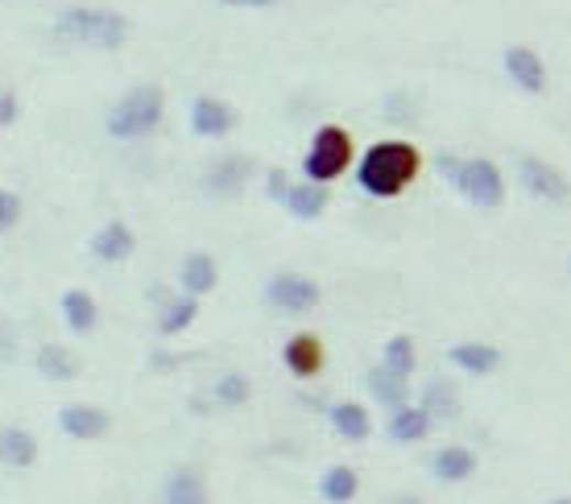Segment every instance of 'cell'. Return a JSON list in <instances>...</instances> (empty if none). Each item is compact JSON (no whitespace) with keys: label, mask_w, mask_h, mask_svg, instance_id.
Listing matches in <instances>:
<instances>
[{"label":"cell","mask_w":571,"mask_h":504,"mask_svg":"<svg viewBox=\"0 0 571 504\" xmlns=\"http://www.w3.org/2000/svg\"><path fill=\"white\" fill-rule=\"evenodd\" d=\"M422 166L427 162H422V150L415 141H402V136L373 141L356 162V186L373 199H398L418 183Z\"/></svg>","instance_id":"1"},{"label":"cell","mask_w":571,"mask_h":504,"mask_svg":"<svg viewBox=\"0 0 571 504\" xmlns=\"http://www.w3.org/2000/svg\"><path fill=\"white\" fill-rule=\"evenodd\" d=\"M51 37L63 46H87V51H121L129 42V18L100 4H67L51 18Z\"/></svg>","instance_id":"2"},{"label":"cell","mask_w":571,"mask_h":504,"mask_svg":"<svg viewBox=\"0 0 571 504\" xmlns=\"http://www.w3.org/2000/svg\"><path fill=\"white\" fill-rule=\"evenodd\" d=\"M435 169L439 178L460 190L476 211H497L505 202V174L493 157H460V153H435Z\"/></svg>","instance_id":"3"},{"label":"cell","mask_w":571,"mask_h":504,"mask_svg":"<svg viewBox=\"0 0 571 504\" xmlns=\"http://www.w3.org/2000/svg\"><path fill=\"white\" fill-rule=\"evenodd\" d=\"M166 120V96L157 84H138L129 87L121 100L108 108L105 117V133L112 141H145L154 136Z\"/></svg>","instance_id":"4"},{"label":"cell","mask_w":571,"mask_h":504,"mask_svg":"<svg viewBox=\"0 0 571 504\" xmlns=\"http://www.w3.org/2000/svg\"><path fill=\"white\" fill-rule=\"evenodd\" d=\"M356 162V141L344 124H319L311 133V145L303 153V178L319 186H331L340 174H348Z\"/></svg>","instance_id":"5"},{"label":"cell","mask_w":571,"mask_h":504,"mask_svg":"<svg viewBox=\"0 0 571 504\" xmlns=\"http://www.w3.org/2000/svg\"><path fill=\"white\" fill-rule=\"evenodd\" d=\"M261 294H265V303L274 306L277 315H311L315 306L323 303V289H319V282L307 277V273H290V270L274 273V277L265 282Z\"/></svg>","instance_id":"6"},{"label":"cell","mask_w":571,"mask_h":504,"mask_svg":"<svg viewBox=\"0 0 571 504\" xmlns=\"http://www.w3.org/2000/svg\"><path fill=\"white\" fill-rule=\"evenodd\" d=\"M253 174H257V162H253L249 153H224V157H216V162L204 169L199 186H204L208 199H237Z\"/></svg>","instance_id":"7"},{"label":"cell","mask_w":571,"mask_h":504,"mask_svg":"<svg viewBox=\"0 0 571 504\" xmlns=\"http://www.w3.org/2000/svg\"><path fill=\"white\" fill-rule=\"evenodd\" d=\"M518 178H521V190L538 202H568L571 199V183L568 174L547 162V157H538V153H526L518 162Z\"/></svg>","instance_id":"8"},{"label":"cell","mask_w":571,"mask_h":504,"mask_svg":"<svg viewBox=\"0 0 571 504\" xmlns=\"http://www.w3.org/2000/svg\"><path fill=\"white\" fill-rule=\"evenodd\" d=\"M187 124L195 136L220 141V136H228L237 124H241V112H237L228 100H220V96H195V100H190V112H187Z\"/></svg>","instance_id":"9"},{"label":"cell","mask_w":571,"mask_h":504,"mask_svg":"<svg viewBox=\"0 0 571 504\" xmlns=\"http://www.w3.org/2000/svg\"><path fill=\"white\" fill-rule=\"evenodd\" d=\"M282 364L295 381H315L323 364H328V348L315 331H295V336L282 343Z\"/></svg>","instance_id":"10"},{"label":"cell","mask_w":571,"mask_h":504,"mask_svg":"<svg viewBox=\"0 0 571 504\" xmlns=\"http://www.w3.org/2000/svg\"><path fill=\"white\" fill-rule=\"evenodd\" d=\"M58 430L75 442H100L112 430V414L91 402H70L58 409Z\"/></svg>","instance_id":"11"},{"label":"cell","mask_w":571,"mask_h":504,"mask_svg":"<svg viewBox=\"0 0 571 504\" xmlns=\"http://www.w3.org/2000/svg\"><path fill=\"white\" fill-rule=\"evenodd\" d=\"M502 67L509 75V84L526 91V96H542L547 91V63L535 46H505Z\"/></svg>","instance_id":"12"},{"label":"cell","mask_w":571,"mask_h":504,"mask_svg":"<svg viewBox=\"0 0 571 504\" xmlns=\"http://www.w3.org/2000/svg\"><path fill=\"white\" fill-rule=\"evenodd\" d=\"M87 252L105 265H124L133 252H138V232L124 223V219H108L105 228H96L87 240Z\"/></svg>","instance_id":"13"},{"label":"cell","mask_w":571,"mask_h":504,"mask_svg":"<svg viewBox=\"0 0 571 504\" xmlns=\"http://www.w3.org/2000/svg\"><path fill=\"white\" fill-rule=\"evenodd\" d=\"M216 286H220V261L204 249H190L178 261V289L190 294V298H208Z\"/></svg>","instance_id":"14"},{"label":"cell","mask_w":571,"mask_h":504,"mask_svg":"<svg viewBox=\"0 0 571 504\" xmlns=\"http://www.w3.org/2000/svg\"><path fill=\"white\" fill-rule=\"evenodd\" d=\"M58 319H63V327H67L70 336H91V331L100 327V303H96V294L84 286L63 289V298H58Z\"/></svg>","instance_id":"15"},{"label":"cell","mask_w":571,"mask_h":504,"mask_svg":"<svg viewBox=\"0 0 571 504\" xmlns=\"http://www.w3.org/2000/svg\"><path fill=\"white\" fill-rule=\"evenodd\" d=\"M502 348H493L485 339H460V343H451L448 348V364L451 369H460L464 376H493V372L502 369Z\"/></svg>","instance_id":"16"},{"label":"cell","mask_w":571,"mask_h":504,"mask_svg":"<svg viewBox=\"0 0 571 504\" xmlns=\"http://www.w3.org/2000/svg\"><path fill=\"white\" fill-rule=\"evenodd\" d=\"M79 355L70 352L67 343H58V339H51V343H42L34 352V372L42 376V381H51V385H67V381H75L79 376Z\"/></svg>","instance_id":"17"},{"label":"cell","mask_w":571,"mask_h":504,"mask_svg":"<svg viewBox=\"0 0 571 504\" xmlns=\"http://www.w3.org/2000/svg\"><path fill=\"white\" fill-rule=\"evenodd\" d=\"M472 475H476V451L464 442H448L431 454V480L439 484H464Z\"/></svg>","instance_id":"18"},{"label":"cell","mask_w":571,"mask_h":504,"mask_svg":"<svg viewBox=\"0 0 571 504\" xmlns=\"http://www.w3.org/2000/svg\"><path fill=\"white\" fill-rule=\"evenodd\" d=\"M199 303H204V298H190L183 289L171 294V298H162V303H157V336L174 339V336H183V331H190L195 319H199Z\"/></svg>","instance_id":"19"},{"label":"cell","mask_w":571,"mask_h":504,"mask_svg":"<svg viewBox=\"0 0 571 504\" xmlns=\"http://www.w3.org/2000/svg\"><path fill=\"white\" fill-rule=\"evenodd\" d=\"M328 202H331V186H319V183L298 178V183H290V190H286L282 207H286V216H290V219L311 223V219H319L323 211H328Z\"/></svg>","instance_id":"20"},{"label":"cell","mask_w":571,"mask_h":504,"mask_svg":"<svg viewBox=\"0 0 571 504\" xmlns=\"http://www.w3.org/2000/svg\"><path fill=\"white\" fill-rule=\"evenodd\" d=\"M37 454H42V447L25 426H0V468L30 471L37 463Z\"/></svg>","instance_id":"21"},{"label":"cell","mask_w":571,"mask_h":504,"mask_svg":"<svg viewBox=\"0 0 571 504\" xmlns=\"http://www.w3.org/2000/svg\"><path fill=\"white\" fill-rule=\"evenodd\" d=\"M435 421L427 418V409L422 405H398V409H389V421H385V435L394 438V442H402V447H415V442H422V438L431 435Z\"/></svg>","instance_id":"22"},{"label":"cell","mask_w":571,"mask_h":504,"mask_svg":"<svg viewBox=\"0 0 571 504\" xmlns=\"http://www.w3.org/2000/svg\"><path fill=\"white\" fill-rule=\"evenodd\" d=\"M328 421L344 442H364V438L373 435V414H369V405L361 402H331Z\"/></svg>","instance_id":"23"},{"label":"cell","mask_w":571,"mask_h":504,"mask_svg":"<svg viewBox=\"0 0 571 504\" xmlns=\"http://www.w3.org/2000/svg\"><path fill=\"white\" fill-rule=\"evenodd\" d=\"M162 504H211L208 480L195 468H174L162 487Z\"/></svg>","instance_id":"24"},{"label":"cell","mask_w":571,"mask_h":504,"mask_svg":"<svg viewBox=\"0 0 571 504\" xmlns=\"http://www.w3.org/2000/svg\"><path fill=\"white\" fill-rule=\"evenodd\" d=\"M364 388H369V397L377 405H385V409H398V405L410 402V381H406V376H394V372L381 369V364H373V369L364 372Z\"/></svg>","instance_id":"25"},{"label":"cell","mask_w":571,"mask_h":504,"mask_svg":"<svg viewBox=\"0 0 571 504\" xmlns=\"http://www.w3.org/2000/svg\"><path fill=\"white\" fill-rule=\"evenodd\" d=\"M422 409L431 421H455L460 418V388L451 385L448 376H431L422 385Z\"/></svg>","instance_id":"26"},{"label":"cell","mask_w":571,"mask_h":504,"mask_svg":"<svg viewBox=\"0 0 571 504\" xmlns=\"http://www.w3.org/2000/svg\"><path fill=\"white\" fill-rule=\"evenodd\" d=\"M356 492H361V471L348 468V463H331V468L319 475V496L328 504L356 501Z\"/></svg>","instance_id":"27"},{"label":"cell","mask_w":571,"mask_h":504,"mask_svg":"<svg viewBox=\"0 0 571 504\" xmlns=\"http://www.w3.org/2000/svg\"><path fill=\"white\" fill-rule=\"evenodd\" d=\"M381 369H389L394 376H415L418 369V348L410 336H389L385 343H381Z\"/></svg>","instance_id":"28"},{"label":"cell","mask_w":571,"mask_h":504,"mask_svg":"<svg viewBox=\"0 0 571 504\" xmlns=\"http://www.w3.org/2000/svg\"><path fill=\"white\" fill-rule=\"evenodd\" d=\"M211 397H216V405H224V409H241V405L253 402V381L244 372H220L216 385H211Z\"/></svg>","instance_id":"29"},{"label":"cell","mask_w":571,"mask_h":504,"mask_svg":"<svg viewBox=\"0 0 571 504\" xmlns=\"http://www.w3.org/2000/svg\"><path fill=\"white\" fill-rule=\"evenodd\" d=\"M21 216H25V202H21L18 190H9V186H0V235L13 232L21 223Z\"/></svg>","instance_id":"30"},{"label":"cell","mask_w":571,"mask_h":504,"mask_svg":"<svg viewBox=\"0 0 571 504\" xmlns=\"http://www.w3.org/2000/svg\"><path fill=\"white\" fill-rule=\"evenodd\" d=\"M18 117H21L18 91H13V87H0V133H4V129H13Z\"/></svg>","instance_id":"31"},{"label":"cell","mask_w":571,"mask_h":504,"mask_svg":"<svg viewBox=\"0 0 571 504\" xmlns=\"http://www.w3.org/2000/svg\"><path fill=\"white\" fill-rule=\"evenodd\" d=\"M290 183H295V178H290V174H286V169H270V174H265V199L270 202H282L286 199V190H290Z\"/></svg>","instance_id":"32"},{"label":"cell","mask_w":571,"mask_h":504,"mask_svg":"<svg viewBox=\"0 0 571 504\" xmlns=\"http://www.w3.org/2000/svg\"><path fill=\"white\" fill-rule=\"evenodd\" d=\"M381 117L410 124V120H415V112H410V100H406V96H385V103H381Z\"/></svg>","instance_id":"33"},{"label":"cell","mask_w":571,"mask_h":504,"mask_svg":"<svg viewBox=\"0 0 571 504\" xmlns=\"http://www.w3.org/2000/svg\"><path fill=\"white\" fill-rule=\"evenodd\" d=\"M224 9H274L282 0H220Z\"/></svg>","instance_id":"34"},{"label":"cell","mask_w":571,"mask_h":504,"mask_svg":"<svg viewBox=\"0 0 571 504\" xmlns=\"http://www.w3.org/2000/svg\"><path fill=\"white\" fill-rule=\"evenodd\" d=\"M547 504H571V496H554V501H547Z\"/></svg>","instance_id":"35"},{"label":"cell","mask_w":571,"mask_h":504,"mask_svg":"<svg viewBox=\"0 0 571 504\" xmlns=\"http://www.w3.org/2000/svg\"><path fill=\"white\" fill-rule=\"evenodd\" d=\"M389 504H418L415 496H402V501H389Z\"/></svg>","instance_id":"36"},{"label":"cell","mask_w":571,"mask_h":504,"mask_svg":"<svg viewBox=\"0 0 571 504\" xmlns=\"http://www.w3.org/2000/svg\"><path fill=\"white\" fill-rule=\"evenodd\" d=\"M568 273H571V261H568Z\"/></svg>","instance_id":"37"}]
</instances>
